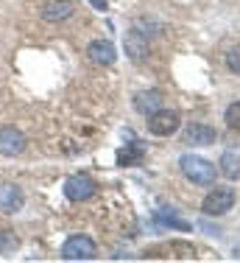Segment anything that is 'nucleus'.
<instances>
[{
	"mask_svg": "<svg viewBox=\"0 0 240 263\" xmlns=\"http://www.w3.org/2000/svg\"><path fill=\"white\" fill-rule=\"evenodd\" d=\"M179 168H182V174H185V179H187V182L201 185V187H212V185H215L218 168L212 165L210 160L198 157V154H182Z\"/></svg>",
	"mask_w": 240,
	"mask_h": 263,
	"instance_id": "obj_1",
	"label": "nucleus"
},
{
	"mask_svg": "<svg viewBox=\"0 0 240 263\" xmlns=\"http://www.w3.org/2000/svg\"><path fill=\"white\" fill-rule=\"evenodd\" d=\"M232 208H235V191L232 187H221L215 185L201 202V213L204 216H226Z\"/></svg>",
	"mask_w": 240,
	"mask_h": 263,
	"instance_id": "obj_2",
	"label": "nucleus"
},
{
	"mask_svg": "<svg viewBox=\"0 0 240 263\" xmlns=\"http://www.w3.org/2000/svg\"><path fill=\"white\" fill-rule=\"evenodd\" d=\"M148 132L154 137H170V135H176L182 126V115L176 109H156V112H151L148 115Z\"/></svg>",
	"mask_w": 240,
	"mask_h": 263,
	"instance_id": "obj_3",
	"label": "nucleus"
},
{
	"mask_svg": "<svg viewBox=\"0 0 240 263\" xmlns=\"http://www.w3.org/2000/svg\"><path fill=\"white\" fill-rule=\"evenodd\" d=\"M62 258L65 260H95L98 247L90 235H70L62 247Z\"/></svg>",
	"mask_w": 240,
	"mask_h": 263,
	"instance_id": "obj_4",
	"label": "nucleus"
},
{
	"mask_svg": "<svg viewBox=\"0 0 240 263\" xmlns=\"http://www.w3.org/2000/svg\"><path fill=\"white\" fill-rule=\"evenodd\" d=\"M65 196L70 199V202H87V199L95 196L98 191V182L90 177V174H73V177L65 179Z\"/></svg>",
	"mask_w": 240,
	"mask_h": 263,
	"instance_id": "obj_5",
	"label": "nucleus"
},
{
	"mask_svg": "<svg viewBox=\"0 0 240 263\" xmlns=\"http://www.w3.org/2000/svg\"><path fill=\"white\" fill-rule=\"evenodd\" d=\"M25 135L17 126H3L0 129V154L3 157H17L25 152Z\"/></svg>",
	"mask_w": 240,
	"mask_h": 263,
	"instance_id": "obj_6",
	"label": "nucleus"
},
{
	"mask_svg": "<svg viewBox=\"0 0 240 263\" xmlns=\"http://www.w3.org/2000/svg\"><path fill=\"white\" fill-rule=\"evenodd\" d=\"M87 59L98 67H109V65H115L117 51L109 40H92L90 45H87Z\"/></svg>",
	"mask_w": 240,
	"mask_h": 263,
	"instance_id": "obj_7",
	"label": "nucleus"
},
{
	"mask_svg": "<svg viewBox=\"0 0 240 263\" xmlns=\"http://www.w3.org/2000/svg\"><path fill=\"white\" fill-rule=\"evenodd\" d=\"M218 140V132L207 123H190L185 129V143L187 146H212Z\"/></svg>",
	"mask_w": 240,
	"mask_h": 263,
	"instance_id": "obj_8",
	"label": "nucleus"
},
{
	"mask_svg": "<svg viewBox=\"0 0 240 263\" xmlns=\"http://www.w3.org/2000/svg\"><path fill=\"white\" fill-rule=\"evenodd\" d=\"M73 11H75V6L70 0H50V3L42 6L39 17L45 23H62V20H67V17H73Z\"/></svg>",
	"mask_w": 240,
	"mask_h": 263,
	"instance_id": "obj_9",
	"label": "nucleus"
},
{
	"mask_svg": "<svg viewBox=\"0 0 240 263\" xmlns=\"http://www.w3.org/2000/svg\"><path fill=\"white\" fill-rule=\"evenodd\" d=\"M123 48H126V56L131 62H143L148 59V40L140 34V31H129L123 40Z\"/></svg>",
	"mask_w": 240,
	"mask_h": 263,
	"instance_id": "obj_10",
	"label": "nucleus"
},
{
	"mask_svg": "<svg viewBox=\"0 0 240 263\" xmlns=\"http://www.w3.org/2000/svg\"><path fill=\"white\" fill-rule=\"evenodd\" d=\"M134 109L140 112V115L148 118L151 112L162 109V92L159 90H143L134 96Z\"/></svg>",
	"mask_w": 240,
	"mask_h": 263,
	"instance_id": "obj_11",
	"label": "nucleus"
},
{
	"mask_svg": "<svg viewBox=\"0 0 240 263\" xmlns=\"http://www.w3.org/2000/svg\"><path fill=\"white\" fill-rule=\"evenodd\" d=\"M25 204V196L17 185H3L0 187V210L6 213H17Z\"/></svg>",
	"mask_w": 240,
	"mask_h": 263,
	"instance_id": "obj_12",
	"label": "nucleus"
},
{
	"mask_svg": "<svg viewBox=\"0 0 240 263\" xmlns=\"http://www.w3.org/2000/svg\"><path fill=\"white\" fill-rule=\"evenodd\" d=\"M156 221H159L162 227H173V230H182V233H187V230H190V221L179 218L173 213V208H159V210H156Z\"/></svg>",
	"mask_w": 240,
	"mask_h": 263,
	"instance_id": "obj_13",
	"label": "nucleus"
},
{
	"mask_svg": "<svg viewBox=\"0 0 240 263\" xmlns=\"http://www.w3.org/2000/svg\"><path fill=\"white\" fill-rule=\"evenodd\" d=\"M221 174H224L226 179H237L240 177V154L237 152H224L221 154Z\"/></svg>",
	"mask_w": 240,
	"mask_h": 263,
	"instance_id": "obj_14",
	"label": "nucleus"
},
{
	"mask_svg": "<svg viewBox=\"0 0 240 263\" xmlns=\"http://www.w3.org/2000/svg\"><path fill=\"white\" fill-rule=\"evenodd\" d=\"M143 154H145V148L140 143H129L126 148H120L117 165H137V162H143Z\"/></svg>",
	"mask_w": 240,
	"mask_h": 263,
	"instance_id": "obj_15",
	"label": "nucleus"
},
{
	"mask_svg": "<svg viewBox=\"0 0 240 263\" xmlns=\"http://www.w3.org/2000/svg\"><path fill=\"white\" fill-rule=\"evenodd\" d=\"M17 247H20V238L11 230H0V255H11Z\"/></svg>",
	"mask_w": 240,
	"mask_h": 263,
	"instance_id": "obj_16",
	"label": "nucleus"
},
{
	"mask_svg": "<svg viewBox=\"0 0 240 263\" xmlns=\"http://www.w3.org/2000/svg\"><path fill=\"white\" fill-rule=\"evenodd\" d=\"M224 121L229 123L232 129H240V101H235V104H229V106H226Z\"/></svg>",
	"mask_w": 240,
	"mask_h": 263,
	"instance_id": "obj_17",
	"label": "nucleus"
},
{
	"mask_svg": "<svg viewBox=\"0 0 240 263\" xmlns=\"http://www.w3.org/2000/svg\"><path fill=\"white\" fill-rule=\"evenodd\" d=\"M226 67H229L235 76H240V45L229 48V53H226Z\"/></svg>",
	"mask_w": 240,
	"mask_h": 263,
	"instance_id": "obj_18",
	"label": "nucleus"
},
{
	"mask_svg": "<svg viewBox=\"0 0 240 263\" xmlns=\"http://www.w3.org/2000/svg\"><path fill=\"white\" fill-rule=\"evenodd\" d=\"M87 3H90L95 11H106V9H109V6H106V0H87Z\"/></svg>",
	"mask_w": 240,
	"mask_h": 263,
	"instance_id": "obj_19",
	"label": "nucleus"
},
{
	"mask_svg": "<svg viewBox=\"0 0 240 263\" xmlns=\"http://www.w3.org/2000/svg\"><path fill=\"white\" fill-rule=\"evenodd\" d=\"M232 252H235V260H240V241L235 243V249H232Z\"/></svg>",
	"mask_w": 240,
	"mask_h": 263,
	"instance_id": "obj_20",
	"label": "nucleus"
}]
</instances>
